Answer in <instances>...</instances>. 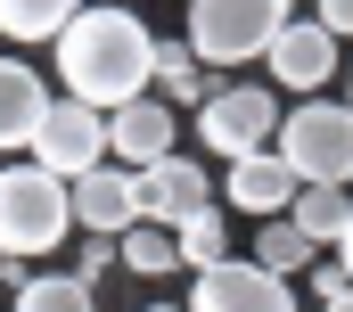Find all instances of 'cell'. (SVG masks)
I'll use <instances>...</instances> for the list:
<instances>
[{"mask_svg": "<svg viewBox=\"0 0 353 312\" xmlns=\"http://www.w3.org/2000/svg\"><path fill=\"white\" fill-rule=\"evenodd\" d=\"M41 115H50V82L33 75L25 58H0V156H8V148H33Z\"/></svg>", "mask_w": 353, "mask_h": 312, "instance_id": "obj_13", "label": "cell"}, {"mask_svg": "<svg viewBox=\"0 0 353 312\" xmlns=\"http://www.w3.org/2000/svg\"><path fill=\"white\" fill-rule=\"evenodd\" d=\"M189 312H296V288H288V271H271L255 255H222L197 271Z\"/></svg>", "mask_w": 353, "mask_h": 312, "instance_id": "obj_6", "label": "cell"}, {"mask_svg": "<svg viewBox=\"0 0 353 312\" xmlns=\"http://www.w3.org/2000/svg\"><path fill=\"white\" fill-rule=\"evenodd\" d=\"M271 148L296 164V181H353V99L312 90L304 107L279 115V140Z\"/></svg>", "mask_w": 353, "mask_h": 312, "instance_id": "obj_4", "label": "cell"}, {"mask_svg": "<svg viewBox=\"0 0 353 312\" xmlns=\"http://www.w3.org/2000/svg\"><path fill=\"white\" fill-rule=\"evenodd\" d=\"M173 132H181V107L165 99V90H140V99L107 107V156H123V164L173 156Z\"/></svg>", "mask_w": 353, "mask_h": 312, "instance_id": "obj_9", "label": "cell"}, {"mask_svg": "<svg viewBox=\"0 0 353 312\" xmlns=\"http://www.w3.org/2000/svg\"><path fill=\"white\" fill-rule=\"evenodd\" d=\"M148 312H189V304H148Z\"/></svg>", "mask_w": 353, "mask_h": 312, "instance_id": "obj_26", "label": "cell"}, {"mask_svg": "<svg viewBox=\"0 0 353 312\" xmlns=\"http://www.w3.org/2000/svg\"><path fill=\"white\" fill-rule=\"evenodd\" d=\"M107 263H123V238H99V231H90V238H83V255H74V271H83V280H99Z\"/></svg>", "mask_w": 353, "mask_h": 312, "instance_id": "obj_21", "label": "cell"}, {"mask_svg": "<svg viewBox=\"0 0 353 312\" xmlns=\"http://www.w3.org/2000/svg\"><path fill=\"white\" fill-rule=\"evenodd\" d=\"M312 17H321L337 41H353V0H312Z\"/></svg>", "mask_w": 353, "mask_h": 312, "instance_id": "obj_23", "label": "cell"}, {"mask_svg": "<svg viewBox=\"0 0 353 312\" xmlns=\"http://www.w3.org/2000/svg\"><path fill=\"white\" fill-rule=\"evenodd\" d=\"M33 156L50 164V173H66V181H83L90 164H107V107H90V99H50V115H41V132H33Z\"/></svg>", "mask_w": 353, "mask_h": 312, "instance_id": "obj_7", "label": "cell"}, {"mask_svg": "<svg viewBox=\"0 0 353 312\" xmlns=\"http://www.w3.org/2000/svg\"><path fill=\"white\" fill-rule=\"evenodd\" d=\"M288 214L304 222V238H312V246H337V238L353 231V197H345V181H304Z\"/></svg>", "mask_w": 353, "mask_h": 312, "instance_id": "obj_14", "label": "cell"}, {"mask_svg": "<svg viewBox=\"0 0 353 312\" xmlns=\"http://www.w3.org/2000/svg\"><path fill=\"white\" fill-rule=\"evenodd\" d=\"M74 222L99 238H123L140 222V189H132V164L123 156H107V164H90L83 181H74Z\"/></svg>", "mask_w": 353, "mask_h": 312, "instance_id": "obj_11", "label": "cell"}, {"mask_svg": "<svg viewBox=\"0 0 353 312\" xmlns=\"http://www.w3.org/2000/svg\"><path fill=\"white\" fill-rule=\"evenodd\" d=\"M83 0H0V41H58Z\"/></svg>", "mask_w": 353, "mask_h": 312, "instance_id": "obj_15", "label": "cell"}, {"mask_svg": "<svg viewBox=\"0 0 353 312\" xmlns=\"http://www.w3.org/2000/svg\"><path fill=\"white\" fill-rule=\"evenodd\" d=\"M58 82L90 107H123V99L157 90V25H140L123 0L83 8L58 33Z\"/></svg>", "mask_w": 353, "mask_h": 312, "instance_id": "obj_1", "label": "cell"}, {"mask_svg": "<svg viewBox=\"0 0 353 312\" xmlns=\"http://www.w3.org/2000/svg\"><path fill=\"white\" fill-rule=\"evenodd\" d=\"M279 115H288V107H279V90H255V82H239V90H214V99L197 107V140H205V148L230 164V156L271 148V140H279Z\"/></svg>", "mask_w": 353, "mask_h": 312, "instance_id": "obj_5", "label": "cell"}, {"mask_svg": "<svg viewBox=\"0 0 353 312\" xmlns=\"http://www.w3.org/2000/svg\"><path fill=\"white\" fill-rule=\"evenodd\" d=\"M74 222V181L50 173L41 156L0 164V255H58V238Z\"/></svg>", "mask_w": 353, "mask_h": 312, "instance_id": "obj_2", "label": "cell"}, {"mask_svg": "<svg viewBox=\"0 0 353 312\" xmlns=\"http://www.w3.org/2000/svg\"><path fill=\"white\" fill-rule=\"evenodd\" d=\"M312 288H321V304H337V296H345V288H353L345 255H337V263H321V255H312Z\"/></svg>", "mask_w": 353, "mask_h": 312, "instance_id": "obj_22", "label": "cell"}, {"mask_svg": "<svg viewBox=\"0 0 353 312\" xmlns=\"http://www.w3.org/2000/svg\"><path fill=\"white\" fill-rule=\"evenodd\" d=\"M296 189H304V181H296V164H288L279 148L230 156V173H222V197H230L239 214H255V222H263V214H288V206H296Z\"/></svg>", "mask_w": 353, "mask_h": 312, "instance_id": "obj_12", "label": "cell"}, {"mask_svg": "<svg viewBox=\"0 0 353 312\" xmlns=\"http://www.w3.org/2000/svg\"><path fill=\"white\" fill-rule=\"evenodd\" d=\"M263 66H271V90L312 99V90H329V75H337V33H329L321 17H288L279 41L263 50Z\"/></svg>", "mask_w": 353, "mask_h": 312, "instance_id": "obj_8", "label": "cell"}, {"mask_svg": "<svg viewBox=\"0 0 353 312\" xmlns=\"http://www.w3.org/2000/svg\"><path fill=\"white\" fill-rule=\"evenodd\" d=\"M345 99H353V82H345Z\"/></svg>", "mask_w": 353, "mask_h": 312, "instance_id": "obj_27", "label": "cell"}, {"mask_svg": "<svg viewBox=\"0 0 353 312\" xmlns=\"http://www.w3.org/2000/svg\"><path fill=\"white\" fill-rule=\"evenodd\" d=\"M321 312H353V288H345V296H337V304H321Z\"/></svg>", "mask_w": 353, "mask_h": 312, "instance_id": "obj_25", "label": "cell"}, {"mask_svg": "<svg viewBox=\"0 0 353 312\" xmlns=\"http://www.w3.org/2000/svg\"><path fill=\"white\" fill-rule=\"evenodd\" d=\"M157 90L173 99V107H205L214 90H205V58L189 50V41H165L157 33Z\"/></svg>", "mask_w": 353, "mask_h": 312, "instance_id": "obj_16", "label": "cell"}, {"mask_svg": "<svg viewBox=\"0 0 353 312\" xmlns=\"http://www.w3.org/2000/svg\"><path fill=\"white\" fill-rule=\"evenodd\" d=\"M17 312H99V304H90L83 271H33V280L17 288Z\"/></svg>", "mask_w": 353, "mask_h": 312, "instance_id": "obj_19", "label": "cell"}, {"mask_svg": "<svg viewBox=\"0 0 353 312\" xmlns=\"http://www.w3.org/2000/svg\"><path fill=\"white\" fill-rule=\"evenodd\" d=\"M123 271H140V280L181 271V238H173V222H132V231H123Z\"/></svg>", "mask_w": 353, "mask_h": 312, "instance_id": "obj_18", "label": "cell"}, {"mask_svg": "<svg viewBox=\"0 0 353 312\" xmlns=\"http://www.w3.org/2000/svg\"><path fill=\"white\" fill-rule=\"evenodd\" d=\"M173 238H181V263H189V271H205V263L230 255V222H222L214 206H189V214L173 222Z\"/></svg>", "mask_w": 353, "mask_h": 312, "instance_id": "obj_20", "label": "cell"}, {"mask_svg": "<svg viewBox=\"0 0 353 312\" xmlns=\"http://www.w3.org/2000/svg\"><path fill=\"white\" fill-rule=\"evenodd\" d=\"M296 0H189V50L205 66H255Z\"/></svg>", "mask_w": 353, "mask_h": 312, "instance_id": "obj_3", "label": "cell"}, {"mask_svg": "<svg viewBox=\"0 0 353 312\" xmlns=\"http://www.w3.org/2000/svg\"><path fill=\"white\" fill-rule=\"evenodd\" d=\"M132 189H140V222H181L189 206H214V181H205V164H189V156L132 164Z\"/></svg>", "mask_w": 353, "mask_h": 312, "instance_id": "obj_10", "label": "cell"}, {"mask_svg": "<svg viewBox=\"0 0 353 312\" xmlns=\"http://www.w3.org/2000/svg\"><path fill=\"white\" fill-rule=\"evenodd\" d=\"M0 164H8V156H0Z\"/></svg>", "mask_w": 353, "mask_h": 312, "instance_id": "obj_28", "label": "cell"}, {"mask_svg": "<svg viewBox=\"0 0 353 312\" xmlns=\"http://www.w3.org/2000/svg\"><path fill=\"white\" fill-rule=\"evenodd\" d=\"M337 255H345V271H353V231H345V238H337Z\"/></svg>", "mask_w": 353, "mask_h": 312, "instance_id": "obj_24", "label": "cell"}, {"mask_svg": "<svg viewBox=\"0 0 353 312\" xmlns=\"http://www.w3.org/2000/svg\"><path fill=\"white\" fill-rule=\"evenodd\" d=\"M312 255H321V246L304 238L296 214H263V231H255V263H271V271H288V280H296V271H312Z\"/></svg>", "mask_w": 353, "mask_h": 312, "instance_id": "obj_17", "label": "cell"}]
</instances>
